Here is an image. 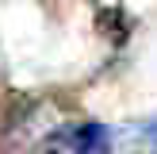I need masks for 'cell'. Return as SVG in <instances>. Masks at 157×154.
<instances>
[{
  "label": "cell",
  "mask_w": 157,
  "mask_h": 154,
  "mask_svg": "<svg viewBox=\"0 0 157 154\" xmlns=\"http://www.w3.org/2000/svg\"><path fill=\"white\" fill-rule=\"evenodd\" d=\"M115 131L104 123H65V127L50 131L35 154H111Z\"/></svg>",
  "instance_id": "6da1fadb"
},
{
  "label": "cell",
  "mask_w": 157,
  "mask_h": 154,
  "mask_svg": "<svg viewBox=\"0 0 157 154\" xmlns=\"http://www.w3.org/2000/svg\"><path fill=\"white\" fill-rule=\"evenodd\" d=\"M96 27L104 31L115 46L127 43V35H130V19H127V12H123V8H104V12L96 15Z\"/></svg>",
  "instance_id": "7a4b0ae2"
},
{
  "label": "cell",
  "mask_w": 157,
  "mask_h": 154,
  "mask_svg": "<svg viewBox=\"0 0 157 154\" xmlns=\"http://www.w3.org/2000/svg\"><path fill=\"white\" fill-rule=\"evenodd\" d=\"M138 150L142 154H157V116L138 123Z\"/></svg>",
  "instance_id": "3957f363"
}]
</instances>
